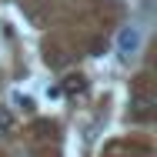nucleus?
Returning a JSON list of instances; mask_svg holds the SVG:
<instances>
[{
  "label": "nucleus",
  "mask_w": 157,
  "mask_h": 157,
  "mask_svg": "<svg viewBox=\"0 0 157 157\" xmlns=\"http://www.w3.org/2000/svg\"><path fill=\"white\" fill-rule=\"evenodd\" d=\"M140 47H144V33L137 27H124L117 33V54H121V60H134L140 54Z\"/></svg>",
  "instance_id": "1"
},
{
  "label": "nucleus",
  "mask_w": 157,
  "mask_h": 157,
  "mask_svg": "<svg viewBox=\"0 0 157 157\" xmlns=\"http://www.w3.org/2000/svg\"><path fill=\"white\" fill-rule=\"evenodd\" d=\"M151 107H154V97H151V94H137L134 104H130V114H134L137 121H144V117L151 114Z\"/></svg>",
  "instance_id": "2"
},
{
  "label": "nucleus",
  "mask_w": 157,
  "mask_h": 157,
  "mask_svg": "<svg viewBox=\"0 0 157 157\" xmlns=\"http://www.w3.org/2000/svg\"><path fill=\"white\" fill-rule=\"evenodd\" d=\"M84 90H87V80H84V77H80V74H74V77H67V84H63L60 87V94H84Z\"/></svg>",
  "instance_id": "3"
},
{
  "label": "nucleus",
  "mask_w": 157,
  "mask_h": 157,
  "mask_svg": "<svg viewBox=\"0 0 157 157\" xmlns=\"http://www.w3.org/2000/svg\"><path fill=\"white\" fill-rule=\"evenodd\" d=\"M10 127H13V114H10V110L0 104V134H7Z\"/></svg>",
  "instance_id": "4"
},
{
  "label": "nucleus",
  "mask_w": 157,
  "mask_h": 157,
  "mask_svg": "<svg viewBox=\"0 0 157 157\" xmlns=\"http://www.w3.org/2000/svg\"><path fill=\"white\" fill-rule=\"evenodd\" d=\"M13 104H20V110H33V100H30V97H24V94L13 97Z\"/></svg>",
  "instance_id": "5"
},
{
  "label": "nucleus",
  "mask_w": 157,
  "mask_h": 157,
  "mask_svg": "<svg viewBox=\"0 0 157 157\" xmlns=\"http://www.w3.org/2000/svg\"><path fill=\"white\" fill-rule=\"evenodd\" d=\"M27 17L33 20V27H44V13L40 10H27Z\"/></svg>",
  "instance_id": "6"
}]
</instances>
